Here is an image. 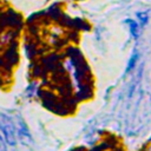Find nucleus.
Returning <instances> with one entry per match:
<instances>
[{"label":"nucleus","mask_w":151,"mask_h":151,"mask_svg":"<svg viewBox=\"0 0 151 151\" xmlns=\"http://www.w3.org/2000/svg\"><path fill=\"white\" fill-rule=\"evenodd\" d=\"M0 131L2 132L5 140L9 145H15L18 138H17V130L14 122L6 116L5 113H0Z\"/></svg>","instance_id":"obj_1"},{"label":"nucleus","mask_w":151,"mask_h":151,"mask_svg":"<svg viewBox=\"0 0 151 151\" xmlns=\"http://www.w3.org/2000/svg\"><path fill=\"white\" fill-rule=\"evenodd\" d=\"M5 140L2 139V137L0 136V151H5Z\"/></svg>","instance_id":"obj_2"}]
</instances>
